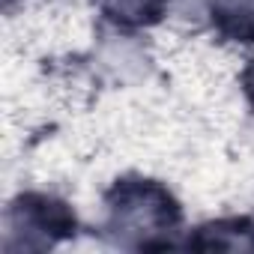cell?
I'll use <instances>...</instances> for the list:
<instances>
[{"label": "cell", "mask_w": 254, "mask_h": 254, "mask_svg": "<svg viewBox=\"0 0 254 254\" xmlns=\"http://www.w3.org/2000/svg\"><path fill=\"white\" fill-rule=\"evenodd\" d=\"M147 3H150V0H111V6H114L123 18H135L138 12L147 9Z\"/></svg>", "instance_id": "2"}, {"label": "cell", "mask_w": 254, "mask_h": 254, "mask_svg": "<svg viewBox=\"0 0 254 254\" xmlns=\"http://www.w3.org/2000/svg\"><path fill=\"white\" fill-rule=\"evenodd\" d=\"M174 3H177V9H180L183 15H189V12H197V9H200L203 0H174Z\"/></svg>", "instance_id": "3"}, {"label": "cell", "mask_w": 254, "mask_h": 254, "mask_svg": "<svg viewBox=\"0 0 254 254\" xmlns=\"http://www.w3.org/2000/svg\"><path fill=\"white\" fill-rule=\"evenodd\" d=\"M224 9L239 21H254V0H224Z\"/></svg>", "instance_id": "1"}]
</instances>
